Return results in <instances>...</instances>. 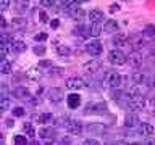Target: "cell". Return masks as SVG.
<instances>
[{
	"label": "cell",
	"mask_w": 155,
	"mask_h": 145,
	"mask_svg": "<svg viewBox=\"0 0 155 145\" xmlns=\"http://www.w3.org/2000/svg\"><path fill=\"white\" fill-rule=\"evenodd\" d=\"M108 61L111 63V65H115V66H121V65H124V63L128 61V56H126L121 50L115 48V50L108 52Z\"/></svg>",
	"instance_id": "1"
},
{
	"label": "cell",
	"mask_w": 155,
	"mask_h": 145,
	"mask_svg": "<svg viewBox=\"0 0 155 145\" xmlns=\"http://www.w3.org/2000/svg\"><path fill=\"white\" fill-rule=\"evenodd\" d=\"M105 81H107V84H108V85L111 87V89H118V87L121 85V82H123V77H121L120 72H116V71H110V72H107Z\"/></svg>",
	"instance_id": "2"
},
{
	"label": "cell",
	"mask_w": 155,
	"mask_h": 145,
	"mask_svg": "<svg viewBox=\"0 0 155 145\" xmlns=\"http://www.w3.org/2000/svg\"><path fill=\"white\" fill-rule=\"evenodd\" d=\"M66 89H70V90H81V89H84L86 87V82L82 77H78V76H73V77H68L66 79Z\"/></svg>",
	"instance_id": "3"
},
{
	"label": "cell",
	"mask_w": 155,
	"mask_h": 145,
	"mask_svg": "<svg viewBox=\"0 0 155 145\" xmlns=\"http://www.w3.org/2000/svg\"><path fill=\"white\" fill-rule=\"evenodd\" d=\"M39 135H41V139L44 140V143H47V145H52L55 142V129H52V127L41 129L39 130Z\"/></svg>",
	"instance_id": "4"
},
{
	"label": "cell",
	"mask_w": 155,
	"mask_h": 145,
	"mask_svg": "<svg viewBox=\"0 0 155 145\" xmlns=\"http://www.w3.org/2000/svg\"><path fill=\"white\" fill-rule=\"evenodd\" d=\"M70 134L73 135H79L82 132V123L81 121H76V119H68V124H66V127H65Z\"/></svg>",
	"instance_id": "5"
},
{
	"label": "cell",
	"mask_w": 155,
	"mask_h": 145,
	"mask_svg": "<svg viewBox=\"0 0 155 145\" xmlns=\"http://www.w3.org/2000/svg\"><path fill=\"white\" fill-rule=\"evenodd\" d=\"M47 97L50 102H53V103H58V102L63 100L65 92H63V89H60V87H52V89L47 92Z\"/></svg>",
	"instance_id": "6"
},
{
	"label": "cell",
	"mask_w": 155,
	"mask_h": 145,
	"mask_svg": "<svg viewBox=\"0 0 155 145\" xmlns=\"http://www.w3.org/2000/svg\"><path fill=\"white\" fill-rule=\"evenodd\" d=\"M102 50H104V45H102L100 42H89L86 45V52L89 53L91 56H99L100 53H102Z\"/></svg>",
	"instance_id": "7"
},
{
	"label": "cell",
	"mask_w": 155,
	"mask_h": 145,
	"mask_svg": "<svg viewBox=\"0 0 155 145\" xmlns=\"http://www.w3.org/2000/svg\"><path fill=\"white\" fill-rule=\"evenodd\" d=\"M100 69H102V63L99 60H91L84 65V71L87 74H95V72H99Z\"/></svg>",
	"instance_id": "8"
},
{
	"label": "cell",
	"mask_w": 155,
	"mask_h": 145,
	"mask_svg": "<svg viewBox=\"0 0 155 145\" xmlns=\"http://www.w3.org/2000/svg\"><path fill=\"white\" fill-rule=\"evenodd\" d=\"M128 61H129V65L133 66V68H140V66H142L144 58H142V55H140L139 52H136V50H134L133 53H129Z\"/></svg>",
	"instance_id": "9"
},
{
	"label": "cell",
	"mask_w": 155,
	"mask_h": 145,
	"mask_svg": "<svg viewBox=\"0 0 155 145\" xmlns=\"http://www.w3.org/2000/svg\"><path fill=\"white\" fill-rule=\"evenodd\" d=\"M102 32L105 34H113V32H118V23L115 19H107L102 26Z\"/></svg>",
	"instance_id": "10"
},
{
	"label": "cell",
	"mask_w": 155,
	"mask_h": 145,
	"mask_svg": "<svg viewBox=\"0 0 155 145\" xmlns=\"http://www.w3.org/2000/svg\"><path fill=\"white\" fill-rule=\"evenodd\" d=\"M13 95H15V98H19V100L31 98V92H29V89H26V87H23V85L16 87V89L13 90Z\"/></svg>",
	"instance_id": "11"
},
{
	"label": "cell",
	"mask_w": 155,
	"mask_h": 145,
	"mask_svg": "<svg viewBox=\"0 0 155 145\" xmlns=\"http://www.w3.org/2000/svg\"><path fill=\"white\" fill-rule=\"evenodd\" d=\"M137 132L140 135H144V137H150V135L153 134V126L149 124V123H140L139 127H137Z\"/></svg>",
	"instance_id": "12"
},
{
	"label": "cell",
	"mask_w": 155,
	"mask_h": 145,
	"mask_svg": "<svg viewBox=\"0 0 155 145\" xmlns=\"http://www.w3.org/2000/svg\"><path fill=\"white\" fill-rule=\"evenodd\" d=\"M87 113H105L107 111V103H104V102H99V103H94V105H89L87 106Z\"/></svg>",
	"instance_id": "13"
},
{
	"label": "cell",
	"mask_w": 155,
	"mask_h": 145,
	"mask_svg": "<svg viewBox=\"0 0 155 145\" xmlns=\"http://www.w3.org/2000/svg\"><path fill=\"white\" fill-rule=\"evenodd\" d=\"M139 124V118L136 113H126L124 116V126L126 127H136Z\"/></svg>",
	"instance_id": "14"
},
{
	"label": "cell",
	"mask_w": 155,
	"mask_h": 145,
	"mask_svg": "<svg viewBox=\"0 0 155 145\" xmlns=\"http://www.w3.org/2000/svg\"><path fill=\"white\" fill-rule=\"evenodd\" d=\"M66 103H68V106H70L71 110H74V108H78V106L81 105V97L78 95V94L66 95Z\"/></svg>",
	"instance_id": "15"
},
{
	"label": "cell",
	"mask_w": 155,
	"mask_h": 145,
	"mask_svg": "<svg viewBox=\"0 0 155 145\" xmlns=\"http://www.w3.org/2000/svg\"><path fill=\"white\" fill-rule=\"evenodd\" d=\"M87 34L92 37H99L102 34V23H91L89 29H87Z\"/></svg>",
	"instance_id": "16"
},
{
	"label": "cell",
	"mask_w": 155,
	"mask_h": 145,
	"mask_svg": "<svg viewBox=\"0 0 155 145\" xmlns=\"http://www.w3.org/2000/svg\"><path fill=\"white\" fill-rule=\"evenodd\" d=\"M70 16L73 19H82L86 16V11L81 7H70Z\"/></svg>",
	"instance_id": "17"
},
{
	"label": "cell",
	"mask_w": 155,
	"mask_h": 145,
	"mask_svg": "<svg viewBox=\"0 0 155 145\" xmlns=\"http://www.w3.org/2000/svg\"><path fill=\"white\" fill-rule=\"evenodd\" d=\"M113 45H116V47H124V45H128V37L124 36V34H118L116 32L115 36H113Z\"/></svg>",
	"instance_id": "18"
},
{
	"label": "cell",
	"mask_w": 155,
	"mask_h": 145,
	"mask_svg": "<svg viewBox=\"0 0 155 145\" xmlns=\"http://www.w3.org/2000/svg\"><path fill=\"white\" fill-rule=\"evenodd\" d=\"M89 19H91V23H100L102 19H104V11H102V10H91Z\"/></svg>",
	"instance_id": "19"
},
{
	"label": "cell",
	"mask_w": 155,
	"mask_h": 145,
	"mask_svg": "<svg viewBox=\"0 0 155 145\" xmlns=\"http://www.w3.org/2000/svg\"><path fill=\"white\" fill-rule=\"evenodd\" d=\"M129 45H133L134 48H136V52H137V48H140L144 45V39H142V36H131L129 39Z\"/></svg>",
	"instance_id": "20"
},
{
	"label": "cell",
	"mask_w": 155,
	"mask_h": 145,
	"mask_svg": "<svg viewBox=\"0 0 155 145\" xmlns=\"http://www.w3.org/2000/svg\"><path fill=\"white\" fill-rule=\"evenodd\" d=\"M26 42H23V40H13L12 44V50L13 52H16V53H23V52H26Z\"/></svg>",
	"instance_id": "21"
},
{
	"label": "cell",
	"mask_w": 155,
	"mask_h": 145,
	"mask_svg": "<svg viewBox=\"0 0 155 145\" xmlns=\"http://www.w3.org/2000/svg\"><path fill=\"white\" fill-rule=\"evenodd\" d=\"M15 8H16L18 13H24L29 10V0H16L15 3Z\"/></svg>",
	"instance_id": "22"
},
{
	"label": "cell",
	"mask_w": 155,
	"mask_h": 145,
	"mask_svg": "<svg viewBox=\"0 0 155 145\" xmlns=\"http://www.w3.org/2000/svg\"><path fill=\"white\" fill-rule=\"evenodd\" d=\"M0 72L2 74H10L12 72V63L5 58H0Z\"/></svg>",
	"instance_id": "23"
},
{
	"label": "cell",
	"mask_w": 155,
	"mask_h": 145,
	"mask_svg": "<svg viewBox=\"0 0 155 145\" xmlns=\"http://www.w3.org/2000/svg\"><path fill=\"white\" fill-rule=\"evenodd\" d=\"M53 119H55V118H53V114L52 113H42V114H39V123H41V124H52L53 123Z\"/></svg>",
	"instance_id": "24"
},
{
	"label": "cell",
	"mask_w": 155,
	"mask_h": 145,
	"mask_svg": "<svg viewBox=\"0 0 155 145\" xmlns=\"http://www.w3.org/2000/svg\"><path fill=\"white\" fill-rule=\"evenodd\" d=\"M28 77L29 79H32V81H37L39 77H42V71H41V68H31V69L28 71Z\"/></svg>",
	"instance_id": "25"
},
{
	"label": "cell",
	"mask_w": 155,
	"mask_h": 145,
	"mask_svg": "<svg viewBox=\"0 0 155 145\" xmlns=\"http://www.w3.org/2000/svg\"><path fill=\"white\" fill-rule=\"evenodd\" d=\"M57 53L60 56H68L71 53V48L70 45H65V44H60V45H57Z\"/></svg>",
	"instance_id": "26"
},
{
	"label": "cell",
	"mask_w": 155,
	"mask_h": 145,
	"mask_svg": "<svg viewBox=\"0 0 155 145\" xmlns=\"http://www.w3.org/2000/svg\"><path fill=\"white\" fill-rule=\"evenodd\" d=\"M26 24L28 21L24 18H13V21H12L13 29H23V27H26Z\"/></svg>",
	"instance_id": "27"
},
{
	"label": "cell",
	"mask_w": 155,
	"mask_h": 145,
	"mask_svg": "<svg viewBox=\"0 0 155 145\" xmlns=\"http://www.w3.org/2000/svg\"><path fill=\"white\" fill-rule=\"evenodd\" d=\"M142 36H144V37H150V39L155 37V26H153V24H147V26L144 27Z\"/></svg>",
	"instance_id": "28"
},
{
	"label": "cell",
	"mask_w": 155,
	"mask_h": 145,
	"mask_svg": "<svg viewBox=\"0 0 155 145\" xmlns=\"http://www.w3.org/2000/svg\"><path fill=\"white\" fill-rule=\"evenodd\" d=\"M131 79H133V82H134V84H144L147 77H145V74H144V72H134V74L131 76Z\"/></svg>",
	"instance_id": "29"
},
{
	"label": "cell",
	"mask_w": 155,
	"mask_h": 145,
	"mask_svg": "<svg viewBox=\"0 0 155 145\" xmlns=\"http://www.w3.org/2000/svg\"><path fill=\"white\" fill-rule=\"evenodd\" d=\"M0 44H7V45H12V44H13V36H12L10 32L0 34Z\"/></svg>",
	"instance_id": "30"
},
{
	"label": "cell",
	"mask_w": 155,
	"mask_h": 145,
	"mask_svg": "<svg viewBox=\"0 0 155 145\" xmlns=\"http://www.w3.org/2000/svg\"><path fill=\"white\" fill-rule=\"evenodd\" d=\"M23 130L26 132V135H28V137H34V135H36V130H34V126H32L31 123H24V124H23Z\"/></svg>",
	"instance_id": "31"
},
{
	"label": "cell",
	"mask_w": 155,
	"mask_h": 145,
	"mask_svg": "<svg viewBox=\"0 0 155 145\" xmlns=\"http://www.w3.org/2000/svg\"><path fill=\"white\" fill-rule=\"evenodd\" d=\"M10 105H12V100L8 98V97H3V98H0V113L5 110L10 108Z\"/></svg>",
	"instance_id": "32"
},
{
	"label": "cell",
	"mask_w": 155,
	"mask_h": 145,
	"mask_svg": "<svg viewBox=\"0 0 155 145\" xmlns=\"http://www.w3.org/2000/svg\"><path fill=\"white\" fill-rule=\"evenodd\" d=\"M87 130H89V132H104V130H105V127H104V126H102V124H89V126H87Z\"/></svg>",
	"instance_id": "33"
},
{
	"label": "cell",
	"mask_w": 155,
	"mask_h": 145,
	"mask_svg": "<svg viewBox=\"0 0 155 145\" xmlns=\"http://www.w3.org/2000/svg\"><path fill=\"white\" fill-rule=\"evenodd\" d=\"M13 143H15V145H28V139H26V135H15Z\"/></svg>",
	"instance_id": "34"
},
{
	"label": "cell",
	"mask_w": 155,
	"mask_h": 145,
	"mask_svg": "<svg viewBox=\"0 0 155 145\" xmlns=\"http://www.w3.org/2000/svg\"><path fill=\"white\" fill-rule=\"evenodd\" d=\"M12 52V45H7V44H0V58L5 56L7 53Z\"/></svg>",
	"instance_id": "35"
},
{
	"label": "cell",
	"mask_w": 155,
	"mask_h": 145,
	"mask_svg": "<svg viewBox=\"0 0 155 145\" xmlns=\"http://www.w3.org/2000/svg\"><path fill=\"white\" fill-rule=\"evenodd\" d=\"M12 113H13V116H16V118H21V116L24 114V108L23 106H15V108L12 110Z\"/></svg>",
	"instance_id": "36"
},
{
	"label": "cell",
	"mask_w": 155,
	"mask_h": 145,
	"mask_svg": "<svg viewBox=\"0 0 155 145\" xmlns=\"http://www.w3.org/2000/svg\"><path fill=\"white\" fill-rule=\"evenodd\" d=\"M32 52L36 53V55H44V53H45V45H36L32 48Z\"/></svg>",
	"instance_id": "37"
},
{
	"label": "cell",
	"mask_w": 155,
	"mask_h": 145,
	"mask_svg": "<svg viewBox=\"0 0 155 145\" xmlns=\"http://www.w3.org/2000/svg\"><path fill=\"white\" fill-rule=\"evenodd\" d=\"M10 7V0H0V11H5Z\"/></svg>",
	"instance_id": "38"
},
{
	"label": "cell",
	"mask_w": 155,
	"mask_h": 145,
	"mask_svg": "<svg viewBox=\"0 0 155 145\" xmlns=\"http://www.w3.org/2000/svg\"><path fill=\"white\" fill-rule=\"evenodd\" d=\"M82 145H102V143L95 139H86L84 142H82Z\"/></svg>",
	"instance_id": "39"
},
{
	"label": "cell",
	"mask_w": 155,
	"mask_h": 145,
	"mask_svg": "<svg viewBox=\"0 0 155 145\" xmlns=\"http://www.w3.org/2000/svg\"><path fill=\"white\" fill-rule=\"evenodd\" d=\"M45 39H47V34H44V32L34 36V40H36V42H42V40H45Z\"/></svg>",
	"instance_id": "40"
},
{
	"label": "cell",
	"mask_w": 155,
	"mask_h": 145,
	"mask_svg": "<svg viewBox=\"0 0 155 145\" xmlns=\"http://www.w3.org/2000/svg\"><path fill=\"white\" fill-rule=\"evenodd\" d=\"M39 18H41V23H47L48 21V16H47V13L44 11V10L39 11Z\"/></svg>",
	"instance_id": "41"
},
{
	"label": "cell",
	"mask_w": 155,
	"mask_h": 145,
	"mask_svg": "<svg viewBox=\"0 0 155 145\" xmlns=\"http://www.w3.org/2000/svg\"><path fill=\"white\" fill-rule=\"evenodd\" d=\"M7 92H8L7 85H5V84H0V98H3V97H7Z\"/></svg>",
	"instance_id": "42"
},
{
	"label": "cell",
	"mask_w": 155,
	"mask_h": 145,
	"mask_svg": "<svg viewBox=\"0 0 155 145\" xmlns=\"http://www.w3.org/2000/svg\"><path fill=\"white\" fill-rule=\"evenodd\" d=\"M48 66H52L50 60H41L39 61V68H48Z\"/></svg>",
	"instance_id": "43"
},
{
	"label": "cell",
	"mask_w": 155,
	"mask_h": 145,
	"mask_svg": "<svg viewBox=\"0 0 155 145\" xmlns=\"http://www.w3.org/2000/svg\"><path fill=\"white\" fill-rule=\"evenodd\" d=\"M60 2H61L63 7H68V8H70L71 5H74V3L78 2V0H60Z\"/></svg>",
	"instance_id": "44"
},
{
	"label": "cell",
	"mask_w": 155,
	"mask_h": 145,
	"mask_svg": "<svg viewBox=\"0 0 155 145\" xmlns=\"http://www.w3.org/2000/svg\"><path fill=\"white\" fill-rule=\"evenodd\" d=\"M42 7H53L55 5V0H41Z\"/></svg>",
	"instance_id": "45"
},
{
	"label": "cell",
	"mask_w": 155,
	"mask_h": 145,
	"mask_svg": "<svg viewBox=\"0 0 155 145\" xmlns=\"http://www.w3.org/2000/svg\"><path fill=\"white\" fill-rule=\"evenodd\" d=\"M142 145H155V139L150 135V137H145V142Z\"/></svg>",
	"instance_id": "46"
},
{
	"label": "cell",
	"mask_w": 155,
	"mask_h": 145,
	"mask_svg": "<svg viewBox=\"0 0 155 145\" xmlns=\"http://www.w3.org/2000/svg\"><path fill=\"white\" fill-rule=\"evenodd\" d=\"M73 32H74L76 36H78V34H79V36H86V34H84V27H82V26H79V27H74V31H73Z\"/></svg>",
	"instance_id": "47"
},
{
	"label": "cell",
	"mask_w": 155,
	"mask_h": 145,
	"mask_svg": "<svg viewBox=\"0 0 155 145\" xmlns=\"http://www.w3.org/2000/svg\"><path fill=\"white\" fill-rule=\"evenodd\" d=\"M118 10H120V5H118V3H113V5H110V11H111V13L118 11Z\"/></svg>",
	"instance_id": "48"
},
{
	"label": "cell",
	"mask_w": 155,
	"mask_h": 145,
	"mask_svg": "<svg viewBox=\"0 0 155 145\" xmlns=\"http://www.w3.org/2000/svg\"><path fill=\"white\" fill-rule=\"evenodd\" d=\"M70 143H71V140H70V139H61L58 145H70Z\"/></svg>",
	"instance_id": "49"
},
{
	"label": "cell",
	"mask_w": 155,
	"mask_h": 145,
	"mask_svg": "<svg viewBox=\"0 0 155 145\" xmlns=\"http://www.w3.org/2000/svg\"><path fill=\"white\" fill-rule=\"evenodd\" d=\"M61 72H63V69H61V68H55V69H53V74H57V76H60Z\"/></svg>",
	"instance_id": "50"
},
{
	"label": "cell",
	"mask_w": 155,
	"mask_h": 145,
	"mask_svg": "<svg viewBox=\"0 0 155 145\" xmlns=\"http://www.w3.org/2000/svg\"><path fill=\"white\" fill-rule=\"evenodd\" d=\"M5 24H7V21H5V18L2 16V14H0V27H3Z\"/></svg>",
	"instance_id": "51"
},
{
	"label": "cell",
	"mask_w": 155,
	"mask_h": 145,
	"mask_svg": "<svg viewBox=\"0 0 155 145\" xmlns=\"http://www.w3.org/2000/svg\"><path fill=\"white\" fill-rule=\"evenodd\" d=\"M111 145H129V143H126V142H123V140H118V142H113Z\"/></svg>",
	"instance_id": "52"
},
{
	"label": "cell",
	"mask_w": 155,
	"mask_h": 145,
	"mask_svg": "<svg viewBox=\"0 0 155 145\" xmlns=\"http://www.w3.org/2000/svg\"><path fill=\"white\" fill-rule=\"evenodd\" d=\"M58 24H60V23H58V19H53V21H52V27H58Z\"/></svg>",
	"instance_id": "53"
},
{
	"label": "cell",
	"mask_w": 155,
	"mask_h": 145,
	"mask_svg": "<svg viewBox=\"0 0 155 145\" xmlns=\"http://www.w3.org/2000/svg\"><path fill=\"white\" fill-rule=\"evenodd\" d=\"M13 124V119H7V126H12Z\"/></svg>",
	"instance_id": "54"
},
{
	"label": "cell",
	"mask_w": 155,
	"mask_h": 145,
	"mask_svg": "<svg viewBox=\"0 0 155 145\" xmlns=\"http://www.w3.org/2000/svg\"><path fill=\"white\" fill-rule=\"evenodd\" d=\"M29 145H41V143H39V142H36V140H34V142H31Z\"/></svg>",
	"instance_id": "55"
},
{
	"label": "cell",
	"mask_w": 155,
	"mask_h": 145,
	"mask_svg": "<svg viewBox=\"0 0 155 145\" xmlns=\"http://www.w3.org/2000/svg\"><path fill=\"white\" fill-rule=\"evenodd\" d=\"M152 87H153V89H155V77H153V79H152Z\"/></svg>",
	"instance_id": "56"
},
{
	"label": "cell",
	"mask_w": 155,
	"mask_h": 145,
	"mask_svg": "<svg viewBox=\"0 0 155 145\" xmlns=\"http://www.w3.org/2000/svg\"><path fill=\"white\" fill-rule=\"evenodd\" d=\"M2 140H3V135H2V134H0V142H2Z\"/></svg>",
	"instance_id": "57"
},
{
	"label": "cell",
	"mask_w": 155,
	"mask_h": 145,
	"mask_svg": "<svg viewBox=\"0 0 155 145\" xmlns=\"http://www.w3.org/2000/svg\"><path fill=\"white\" fill-rule=\"evenodd\" d=\"M131 145H142V143H131Z\"/></svg>",
	"instance_id": "58"
}]
</instances>
